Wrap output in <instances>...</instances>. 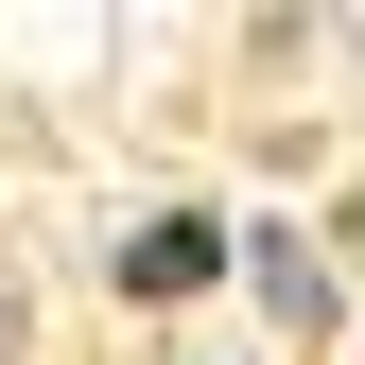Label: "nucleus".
<instances>
[{
    "instance_id": "obj_1",
    "label": "nucleus",
    "mask_w": 365,
    "mask_h": 365,
    "mask_svg": "<svg viewBox=\"0 0 365 365\" xmlns=\"http://www.w3.org/2000/svg\"><path fill=\"white\" fill-rule=\"evenodd\" d=\"M209 261H226V244H209V226H192V209H157V226H140V244H122V279H140V296H192V279H209Z\"/></svg>"
}]
</instances>
